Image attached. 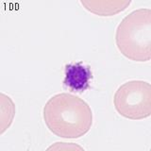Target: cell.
<instances>
[{"instance_id": "6da1fadb", "label": "cell", "mask_w": 151, "mask_h": 151, "mask_svg": "<svg viewBox=\"0 0 151 151\" xmlns=\"http://www.w3.org/2000/svg\"><path fill=\"white\" fill-rule=\"evenodd\" d=\"M45 124L51 133L63 139H78L91 129L93 111L78 96L60 93L52 96L42 109Z\"/></svg>"}, {"instance_id": "7a4b0ae2", "label": "cell", "mask_w": 151, "mask_h": 151, "mask_svg": "<svg viewBox=\"0 0 151 151\" xmlns=\"http://www.w3.org/2000/svg\"><path fill=\"white\" fill-rule=\"evenodd\" d=\"M115 44L127 59L137 63L150 60L151 9H135L123 18L116 27Z\"/></svg>"}, {"instance_id": "3957f363", "label": "cell", "mask_w": 151, "mask_h": 151, "mask_svg": "<svg viewBox=\"0 0 151 151\" xmlns=\"http://www.w3.org/2000/svg\"><path fill=\"white\" fill-rule=\"evenodd\" d=\"M116 111L130 120H142L151 115V84L133 79L124 82L113 96Z\"/></svg>"}, {"instance_id": "277c9868", "label": "cell", "mask_w": 151, "mask_h": 151, "mask_svg": "<svg viewBox=\"0 0 151 151\" xmlns=\"http://www.w3.org/2000/svg\"><path fill=\"white\" fill-rule=\"evenodd\" d=\"M63 86L72 93H83L90 87L93 79V72L90 65L82 60L66 63Z\"/></svg>"}, {"instance_id": "5b68a950", "label": "cell", "mask_w": 151, "mask_h": 151, "mask_svg": "<svg viewBox=\"0 0 151 151\" xmlns=\"http://www.w3.org/2000/svg\"><path fill=\"white\" fill-rule=\"evenodd\" d=\"M130 3L131 1H80L87 11L99 16H112L125 11Z\"/></svg>"}]
</instances>
